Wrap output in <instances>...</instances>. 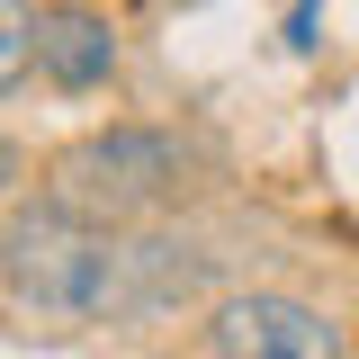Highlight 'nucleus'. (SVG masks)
Returning a JSON list of instances; mask_svg holds the SVG:
<instances>
[{"label": "nucleus", "instance_id": "nucleus-2", "mask_svg": "<svg viewBox=\"0 0 359 359\" xmlns=\"http://www.w3.org/2000/svg\"><path fill=\"white\" fill-rule=\"evenodd\" d=\"M180 189H189V144L171 126H99L81 135L63 162H54V189L45 198H63L72 216H99V224H135L153 216V207H171Z\"/></svg>", "mask_w": 359, "mask_h": 359}, {"label": "nucleus", "instance_id": "nucleus-5", "mask_svg": "<svg viewBox=\"0 0 359 359\" xmlns=\"http://www.w3.org/2000/svg\"><path fill=\"white\" fill-rule=\"evenodd\" d=\"M36 18H45L36 0H0V99L36 72Z\"/></svg>", "mask_w": 359, "mask_h": 359}, {"label": "nucleus", "instance_id": "nucleus-3", "mask_svg": "<svg viewBox=\"0 0 359 359\" xmlns=\"http://www.w3.org/2000/svg\"><path fill=\"white\" fill-rule=\"evenodd\" d=\"M207 351L216 359H359L351 323L297 287H224L207 306Z\"/></svg>", "mask_w": 359, "mask_h": 359}, {"label": "nucleus", "instance_id": "nucleus-1", "mask_svg": "<svg viewBox=\"0 0 359 359\" xmlns=\"http://www.w3.org/2000/svg\"><path fill=\"white\" fill-rule=\"evenodd\" d=\"M180 287L171 243H135L126 224L72 216L63 198H27L0 216V306L45 332H90L144 314Z\"/></svg>", "mask_w": 359, "mask_h": 359}, {"label": "nucleus", "instance_id": "nucleus-4", "mask_svg": "<svg viewBox=\"0 0 359 359\" xmlns=\"http://www.w3.org/2000/svg\"><path fill=\"white\" fill-rule=\"evenodd\" d=\"M36 72L54 90H108L117 81V27L81 0H54L36 18Z\"/></svg>", "mask_w": 359, "mask_h": 359}]
</instances>
